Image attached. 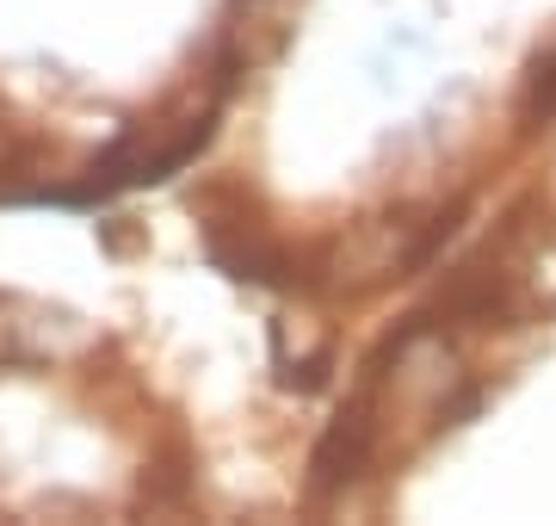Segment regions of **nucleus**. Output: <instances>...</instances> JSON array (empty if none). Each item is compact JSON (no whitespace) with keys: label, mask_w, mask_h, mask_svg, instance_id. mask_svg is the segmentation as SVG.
Returning a JSON list of instances; mask_svg holds the SVG:
<instances>
[{"label":"nucleus","mask_w":556,"mask_h":526,"mask_svg":"<svg viewBox=\"0 0 556 526\" xmlns=\"http://www.w3.org/2000/svg\"><path fill=\"white\" fill-rule=\"evenodd\" d=\"M87 347L75 310H50L31 298H0V365H43V360H68Z\"/></svg>","instance_id":"f257e3e1"},{"label":"nucleus","mask_w":556,"mask_h":526,"mask_svg":"<svg viewBox=\"0 0 556 526\" xmlns=\"http://www.w3.org/2000/svg\"><path fill=\"white\" fill-rule=\"evenodd\" d=\"M371 434H378L371 397H353V403L328 422L316 452H309V496H334V489L353 484L358 471H365V459H371Z\"/></svg>","instance_id":"f03ea898"}]
</instances>
